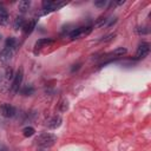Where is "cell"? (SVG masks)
Listing matches in <instances>:
<instances>
[{"label":"cell","mask_w":151,"mask_h":151,"mask_svg":"<svg viewBox=\"0 0 151 151\" xmlns=\"http://www.w3.org/2000/svg\"><path fill=\"white\" fill-rule=\"evenodd\" d=\"M57 142V136L53 133H48V132H44L41 134H39L35 138V143L37 145H39L42 149L46 147H51L52 145H54V143Z\"/></svg>","instance_id":"cell-1"},{"label":"cell","mask_w":151,"mask_h":151,"mask_svg":"<svg viewBox=\"0 0 151 151\" xmlns=\"http://www.w3.org/2000/svg\"><path fill=\"white\" fill-rule=\"evenodd\" d=\"M22 78H24V71H22V68L20 67V68L17 71V73L14 74V77H13V83H12V92H13V93H17V92L19 91L20 85H21V83H22Z\"/></svg>","instance_id":"cell-2"},{"label":"cell","mask_w":151,"mask_h":151,"mask_svg":"<svg viewBox=\"0 0 151 151\" xmlns=\"http://www.w3.org/2000/svg\"><path fill=\"white\" fill-rule=\"evenodd\" d=\"M92 31V27L88 26V27H78V28H74L71 33H70V39H77V38H80V37H84V35H87L90 32Z\"/></svg>","instance_id":"cell-3"},{"label":"cell","mask_w":151,"mask_h":151,"mask_svg":"<svg viewBox=\"0 0 151 151\" xmlns=\"http://www.w3.org/2000/svg\"><path fill=\"white\" fill-rule=\"evenodd\" d=\"M149 52H150V45H149V42L143 41V42L139 44V46H138V48L136 51V55L134 57H136V59H143V58H145L149 54Z\"/></svg>","instance_id":"cell-4"},{"label":"cell","mask_w":151,"mask_h":151,"mask_svg":"<svg viewBox=\"0 0 151 151\" xmlns=\"http://www.w3.org/2000/svg\"><path fill=\"white\" fill-rule=\"evenodd\" d=\"M0 111H1V114L6 118H12L15 116V107L7 103H4L0 106Z\"/></svg>","instance_id":"cell-5"},{"label":"cell","mask_w":151,"mask_h":151,"mask_svg":"<svg viewBox=\"0 0 151 151\" xmlns=\"http://www.w3.org/2000/svg\"><path fill=\"white\" fill-rule=\"evenodd\" d=\"M61 123H63V119H61L60 116H53V117L48 120L47 127H48V129H57V127H59V126L61 125Z\"/></svg>","instance_id":"cell-6"},{"label":"cell","mask_w":151,"mask_h":151,"mask_svg":"<svg viewBox=\"0 0 151 151\" xmlns=\"http://www.w3.org/2000/svg\"><path fill=\"white\" fill-rule=\"evenodd\" d=\"M35 24H37V20H35V19H32V20H29L28 22H25V25H24V27H22L25 34H29V33L34 29Z\"/></svg>","instance_id":"cell-7"},{"label":"cell","mask_w":151,"mask_h":151,"mask_svg":"<svg viewBox=\"0 0 151 151\" xmlns=\"http://www.w3.org/2000/svg\"><path fill=\"white\" fill-rule=\"evenodd\" d=\"M51 42H53V40L52 39H47V38H42V39H39L37 42H35V45H34V47H35V50H40V48H42V47H45L46 45H48V44H51Z\"/></svg>","instance_id":"cell-8"},{"label":"cell","mask_w":151,"mask_h":151,"mask_svg":"<svg viewBox=\"0 0 151 151\" xmlns=\"http://www.w3.org/2000/svg\"><path fill=\"white\" fill-rule=\"evenodd\" d=\"M12 54H13V48H7V47H5L4 51L0 53V59L4 60V61L9 60L11 57H12Z\"/></svg>","instance_id":"cell-9"},{"label":"cell","mask_w":151,"mask_h":151,"mask_svg":"<svg viewBox=\"0 0 151 151\" xmlns=\"http://www.w3.org/2000/svg\"><path fill=\"white\" fill-rule=\"evenodd\" d=\"M29 6H31V1L22 0V1H20V2H19L18 8H19V11H20L21 13H25V12H27V9L29 8Z\"/></svg>","instance_id":"cell-10"},{"label":"cell","mask_w":151,"mask_h":151,"mask_svg":"<svg viewBox=\"0 0 151 151\" xmlns=\"http://www.w3.org/2000/svg\"><path fill=\"white\" fill-rule=\"evenodd\" d=\"M25 25V19L22 17H18L15 20H14V28L15 29H19V28H22Z\"/></svg>","instance_id":"cell-11"},{"label":"cell","mask_w":151,"mask_h":151,"mask_svg":"<svg viewBox=\"0 0 151 151\" xmlns=\"http://www.w3.org/2000/svg\"><path fill=\"white\" fill-rule=\"evenodd\" d=\"M126 52H127V50H126L125 47H117L116 50H113V51L111 52V54H112V55H117V57H120V55H124V54H126Z\"/></svg>","instance_id":"cell-12"},{"label":"cell","mask_w":151,"mask_h":151,"mask_svg":"<svg viewBox=\"0 0 151 151\" xmlns=\"http://www.w3.org/2000/svg\"><path fill=\"white\" fill-rule=\"evenodd\" d=\"M21 93H22L24 96H31V94L34 93V87H33L32 85H27V86H25V87L21 90Z\"/></svg>","instance_id":"cell-13"},{"label":"cell","mask_w":151,"mask_h":151,"mask_svg":"<svg viewBox=\"0 0 151 151\" xmlns=\"http://www.w3.org/2000/svg\"><path fill=\"white\" fill-rule=\"evenodd\" d=\"M34 132H35V130H34V127H32V126H26V127L22 130V133H24L25 137H32V136L34 134Z\"/></svg>","instance_id":"cell-14"},{"label":"cell","mask_w":151,"mask_h":151,"mask_svg":"<svg viewBox=\"0 0 151 151\" xmlns=\"http://www.w3.org/2000/svg\"><path fill=\"white\" fill-rule=\"evenodd\" d=\"M15 38H13V37H11V38H7V40H6V44H5V47H7V48H13L14 46H15Z\"/></svg>","instance_id":"cell-15"},{"label":"cell","mask_w":151,"mask_h":151,"mask_svg":"<svg viewBox=\"0 0 151 151\" xmlns=\"http://www.w3.org/2000/svg\"><path fill=\"white\" fill-rule=\"evenodd\" d=\"M8 22V14L7 13H0V26H4Z\"/></svg>","instance_id":"cell-16"},{"label":"cell","mask_w":151,"mask_h":151,"mask_svg":"<svg viewBox=\"0 0 151 151\" xmlns=\"http://www.w3.org/2000/svg\"><path fill=\"white\" fill-rule=\"evenodd\" d=\"M114 37H116V33H110V34H107V35L103 37V38L100 39V41H103V42H109V41L113 40V39H114Z\"/></svg>","instance_id":"cell-17"},{"label":"cell","mask_w":151,"mask_h":151,"mask_svg":"<svg viewBox=\"0 0 151 151\" xmlns=\"http://www.w3.org/2000/svg\"><path fill=\"white\" fill-rule=\"evenodd\" d=\"M107 18H104V17H101V18H99L98 20H97V24H96V26L97 27H101V26H104L106 22H107Z\"/></svg>","instance_id":"cell-18"},{"label":"cell","mask_w":151,"mask_h":151,"mask_svg":"<svg viewBox=\"0 0 151 151\" xmlns=\"http://www.w3.org/2000/svg\"><path fill=\"white\" fill-rule=\"evenodd\" d=\"M67 109H68V101H67V100H63V101L60 103V111L65 112Z\"/></svg>","instance_id":"cell-19"},{"label":"cell","mask_w":151,"mask_h":151,"mask_svg":"<svg viewBox=\"0 0 151 151\" xmlns=\"http://www.w3.org/2000/svg\"><path fill=\"white\" fill-rule=\"evenodd\" d=\"M136 32H137L138 34H147V33H149V29H147L146 27H138V28L136 29Z\"/></svg>","instance_id":"cell-20"},{"label":"cell","mask_w":151,"mask_h":151,"mask_svg":"<svg viewBox=\"0 0 151 151\" xmlns=\"http://www.w3.org/2000/svg\"><path fill=\"white\" fill-rule=\"evenodd\" d=\"M106 4H107L106 0H99V1H96L94 2V6H97V7H105Z\"/></svg>","instance_id":"cell-21"},{"label":"cell","mask_w":151,"mask_h":151,"mask_svg":"<svg viewBox=\"0 0 151 151\" xmlns=\"http://www.w3.org/2000/svg\"><path fill=\"white\" fill-rule=\"evenodd\" d=\"M13 77H14V76H13V70L8 67V68L6 70V79H12Z\"/></svg>","instance_id":"cell-22"},{"label":"cell","mask_w":151,"mask_h":151,"mask_svg":"<svg viewBox=\"0 0 151 151\" xmlns=\"http://www.w3.org/2000/svg\"><path fill=\"white\" fill-rule=\"evenodd\" d=\"M0 13H7V11H6V8L4 7L2 4H0Z\"/></svg>","instance_id":"cell-23"},{"label":"cell","mask_w":151,"mask_h":151,"mask_svg":"<svg viewBox=\"0 0 151 151\" xmlns=\"http://www.w3.org/2000/svg\"><path fill=\"white\" fill-rule=\"evenodd\" d=\"M0 151H7V147L2 143H0Z\"/></svg>","instance_id":"cell-24"},{"label":"cell","mask_w":151,"mask_h":151,"mask_svg":"<svg viewBox=\"0 0 151 151\" xmlns=\"http://www.w3.org/2000/svg\"><path fill=\"white\" fill-rule=\"evenodd\" d=\"M116 21H117V18H113V20H111V21L107 24V26H112V25H113Z\"/></svg>","instance_id":"cell-25"},{"label":"cell","mask_w":151,"mask_h":151,"mask_svg":"<svg viewBox=\"0 0 151 151\" xmlns=\"http://www.w3.org/2000/svg\"><path fill=\"white\" fill-rule=\"evenodd\" d=\"M79 66H80V65H79V64H77V65H74V67H73V68H72V72H74V71H76V70H78V68H79Z\"/></svg>","instance_id":"cell-26"},{"label":"cell","mask_w":151,"mask_h":151,"mask_svg":"<svg viewBox=\"0 0 151 151\" xmlns=\"http://www.w3.org/2000/svg\"><path fill=\"white\" fill-rule=\"evenodd\" d=\"M39 151H45V150H44L42 147H40V150H39Z\"/></svg>","instance_id":"cell-27"},{"label":"cell","mask_w":151,"mask_h":151,"mask_svg":"<svg viewBox=\"0 0 151 151\" xmlns=\"http://www.w3.org/2000/svg\"><path fill=\"white\" fill-rule=\"evenodd\" d=\"M0 39H1V35H0Z\"/></svg>","instance_id":"cell-28"}]
</instances>
